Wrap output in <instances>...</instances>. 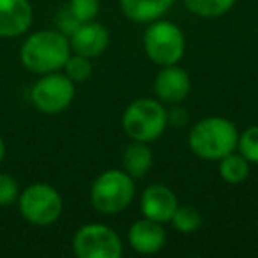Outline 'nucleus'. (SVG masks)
I'll return each instance as SVG.
<instances>
[{
	"label": "nucleus",
	"mask_w": 258,
	"mask_h": 258,
	"mask_svg": "<svg viewBox=\"0 0 258 258\" xmlns=\"http://www.w3.org/2000/svg\"><path fill=\"white\" fill-rule=\"evenodd\" d=\"M122 163L125 172L133 179H142L152 166V152L145 142L133 140V144L127 145V149L124 151Z\"/></svg>",
	"instance_id": "15"
},
{
	"label": "nucleus",
	"mask_w": 258,
	"mask_h": 258,
	"mask_svg": "<svg viewBox=\"0 0 258 258\" xmlns=\"http://www.w3.org/2000/svg\"><path fill=\"white\" fill-rule=\"evenodd\" d=\"M127 239L135 251H138L142 254H152V253H158L165 246L166 235L161 223L144 218L131 225Z\"/></svg>",
	"instance_id": "13"
},
{
	"label": "nucleus",
	"mask_w": 258,
	"mask_h": 258,
	"mask_svg": "<svg viewBox=\"0 0 258 258\" xmlns=\"http://www.w3.org/2000/svg\"><path fill=\"white\" fill-rule=\"evenodd\" d=\"M219 173L223 180L230 184H239L247 179L249 175V161L242 154H226L225 158L219 159Z\"/></svg>",
	"instance_id": "16"
},
{
	"label": "nucleus",
	"mask_w": 258,
	"mask_h": 258,
	"mask_svg": "<svg viewBox=\"0 0 258 258\" xmlns=\"http://www.w3.org/2000/svg\"><path fill=\"white\" fill-rule=\"evenodd\" d=\"M101 8V0H69L68 9L80 23L92 22Z\"/></svg>",
	"instance_id": "20"
},
{
	"label": "nucleus",
	"mask_w": 258,
	"mask_h": 258,
	"mask_svg": "<svg viewBox=\"0 0 258 258\" xmlns=\"http://www.w3.org/2000/svg\"><path fill=\"white\" fill-rule=\"evenodd\" d=\"M239 133L232 120L223 117H207L197 122L189 133V149L195 156L207 161H218L233 152Z\"/></svg>",
	"instance_id": "2"
},
{
	"label": "nucleus",
	"mask_w": 258,
	"mask_h": 258,
	"mask_svg": "<svg viewBox=\"0 0 258 258\" xmlns=\"http://www.w3.org/2000/svg\"><path fill=\"white\" fill-rule=\"evenodd\" d=\"M168 113L159 101L142 97L125 108L122 115V127L129 138L137 142H154L165 133Z\"/></svg>",
	"instance_id": "3"
},
{
	"label": "nucleus",
	"mask_w": 258,
	"mask_h": 258,
	"mask_svg": "<svg viewBox=\"0 0 258 258\" xmlns=\"http://www.w3.org/2000/svg\"><path fill=\"white\" fill-rule=\"evenodd\" d=\"M57 25H58V30H60L64 36H71V34L75 32V30L78 29L82 23H80L78 20L71 15V11H69V9H64V11L58 13Z\"/></svg>",
	"instance_id": "23"
},
{
	"label": "nucleus",
	"mask_w": 258,
	"mask_h": 258,
	"mask_svg": "<svg viewBox=\"0 0 258 258\" xmlns=\"http://www.w3.org/2000/svg\"><path fill=\"white\" fill-rule=\"evenodd\" d=\"M135 197L133 177L120 170H106L92 184L90 202L103 214H117L124 211Z\"/></svg>",
	"instance_id": "4"
},
{
	"label": "nucleus",
	"mask_w": 258,
	"mask_h": 258,
	"mask_svg": "<svg viewBox=\"0 0 258 258\" xmlns=\"http://www.w3.org/2000/svg\"><path fill=\"white\" fill-rule=\"evenodd\" d=\"M4 156H6V144H4V138L0 137V161L4 159Z\"/></svg>",
	"instance_id": "24"
},
{
	"label": "nucleus",
	"mask_w": 258,
	"mask_h": 258,
	"mask_svg": "<svg viewBox=\"0 0 258 258\" xmlns=\"http://www.w3.org/2000/svg\"><path fill=\"white\" fill-rule=\"evenodd\" d=\"M191 90V82L187 73L177 64L165 66L154 80V92L163 103L175 104L187 97Z\"/></svg>",
	"instance_id": "11"
},
{
	"label": "nucleus",
	"mask_w": 258,
	"mask_h": 258,
	"mask_svg": "<svg viewBox=\"0 0 258 258\" xmlns=\"http://www.w3.org/2000/svg\"><path fill=\"white\" fill-rule=\"evenodd\" d=\"M73 249L80 258H120V237L106 225H83L73 239Z\"/></svg>",
	"instance_id": "7"
},
{
	"label": "nucleus",
	"mask_w": 258,
	"mask_h": 258,
	"mask_svg": "<svg viewBox=\"0 0 258 258\" xmlns=\"http://www.w3.org/2000/svg\"><path fill=\"white\" fill-rule=\"evenodd\" d=\"M62 197L53 186L44 182L30 184L20 195V212L29 223L37 226H48L62 214Z\"/></svg>",
	"instance_id": "5"
},
{
	"label": "nucleus",
	"mask_w": 258,
	"mask_h": 258,
	"mask_svg": "<svg viewBox=\"0 0 258 258\" xmlns=\"http://www.w3.org/2000/svg\"><path fill=\"white\" fill-rule=\"evenodd\" d=\"M64 71L66 76L75 83L87 82L92 76V62L89 57H83V55H69V58L64 64Z\"/></svg>",
	"instance_id": "19"
},
{
	"label": "nucleus",
	"mask_w": 258,
	"mask_h": 258,
	"mask_svg": "<svg viewBox=\"0 0 258 258\" xmlns=\"http://www.w3.org/2000/svg\"><path fill=\"white\" fill-rule=\"evenodd\" d=\"M71 55L69 39L60 30H39L27 37L20 50V60L36 75H48L64 68Z\"/></svg>",
	"instance_id": "1"
},
{
	"label": "nucleus",
	"mask_w": 258,
	"mask_h": 258,
	"mask_svg": "<svg viewBox=\"0 0 258 258\" xmlns=\"http://www.w3.org/2000/svg\"><path fill=\"white\" fill-rule=\"evenodd\" d=\"M34 106L43 113H60L75 99V82L60 73H48L41 76L30 90Z\"/></svg>",
	"instance_id": "8"
},
{
	"label": "nucleus",
	"mask_w": 258,
	"mask_h": 258,
	"mask_svg": "<svg viewBox=\"0 0 258 258\" xmlns=\"http://www.w3.org/2000/svg\"><path fill=\"white\" fill-rule=\"evenodd\" d=\"M108 43H110L108 30L101 23L94 22V20L92 22L82 23L71 34V41H69L75 53L83 55V57H89V58H94L103 53L106 50Z\"/></svg>",
	"instance_id": "12"
},
{
	"label": "nucleus",
	"mask_w": 258,
	"mask_h": 258,
	"mask_svg": "<svg viewBox=\"0 0 258 258\" xmlns=\"http://www.w3.org/2000/svg\"><path fill=\"white\" fill-rule=\"evenodd\" d=\"M177 207V197L170 187L163 184H152L142 195L140 209L145 218L152 219L158 223H166L175 214Z\"/></svg>",
	"instance_id": "10"
},
{
	"label": "nucleus",
	"mask_w": 258,
	"mask_h": 258,
	"mask_svg": "<svg viewBox=\"0 0 258 258\" xmlns=\"http://www.w3.org/2000/svg\"><path fill=\"white\" fill-rule=\"evenodd\" d=\"M34 11L29 0H0V37H18L32 25Z\"/></svg>",
	"instance_id": "9"
},
{
	"label": "nucleus",
	"mask_w": 258,
	"mask_h": 258,
	"mask_svg": "<svg viewBox=\"0 0 258 258\" xmlns=\"http://www.w3.org/2000/svg\"><path fill=\"white\" fill-rule=\"evenodd\" d=\"M173 4L175 0H120V8L125 18L137 23L156 22Z\"/></svg>",
	"instance_id": "14"
},
{
	"label": "nucleus",
	"mask_w": 258,
	"mask_h": 258,
	"mask_svg": "<svg viewBox=\"0 0 258 258\" xmlns=\"http://www.w3.org/2000/svg\"><path fill=\"white\" fill-rule=\"evenodd\" d=\"M186 8L202 18H218L232 9L235 0H184Z\"/></svg>",
	"instance_id": "17"
},
{
	"label": "nucleus",
	"mask_w": 258,
	"mask_h": 258,
	"mask_svg": "<svg viewBox=\"0 0 258 258\" xmlns=\"http://www.w3.org/2000/svg\"><path fill=\"white\" fill-rule=\"evenodd\" d=\"M172 225L180 233H193L200 228L202 225V214L198 209L191 207V205H184V207H177L175 214L172 216Z\"/></svg>",
	"instance_id": "18"
},
{
	"label": "nucleus",
	"mask_w": 258,
	"mask_h": 258,
	"mask_svg": "<svg viewBox=\"0 0 258 258\" xmlns=\"http://www.w3.org/2000/svg\"><path fill=\"white\" fill-rule=\"evenodd\" d=\"M145 53L158 66H173L184 55V34L172 22H152L144 36Z\"/></svg>",
	"instance_id": "6"
},
{
	"label": "nucleus",
	"mask_w": 258,
	"mask_h": 258,
	"mask_svg": "<svg viewBox=\"0 0 258 258\" xmlns=\"http://www.w3.org/2000/svg\"><path fill=\"white\" fill-rule=\"evenodd\" d=\"M20 197V187L16 179L8 173H0V207H9Z\"/></svg>",
	"instance_id": "22"
},
{
	"label": "nucleus",
	"mask_w": 258,
	"mask_h": 258,
	"mask_svg": "<svg viewBox=\"0 0 258 258\" xmlns=\"http://www.w3.org/2000/svg\"><path fill=\"white\" fill-rule=\"evenodd\" d=\"M237 147L249 163H258V125H251L240 135Z\"/></svg>",
	"instance_id": "21"
}]
</instances>
